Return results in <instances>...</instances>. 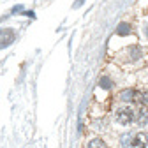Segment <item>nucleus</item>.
Here are the masks:
<instances>
[{
    "instance_id": "f257e3e1",
    "label": "nucleus",
    "mask_w": 148,
    "mask_h": 148,
    "mask_svg": "<svg viewBox=\"0 0 148 148\" xmlns=\"http://www.w3.org/2000/svg\"><path fill=\"white\" fill-rule=\"evenodd\" d=\"M116 122L120 125H131L134 122V109L132 108H120V109H116Z\"/></svg>"
},
{
    "instance_id": "423d86ee",
    "label": "nucleus",
    "mask_w": 148,
    "mask_h": 148,
    "mask_svg": "<svg viewBox=\"0 0 148 148\" xmlns=\"http://www.w3.org/2000/svg\"><path fill=\"white\" fill-rule=\"evenodd\" d=\"M116 34L118 35H129V34H131V27H129L127 23H120L118 28H116Z\"/></svg>"
},
{
    "instance_id": "9d476101",
    "label": "nucleus",
    "mask_w": 148,
    "mask_h": 148,
    "mask_svg": "<svg viewBox=\"0 0 148 148\" xmlns=\"http://www.w3.org/2000/svg\"><path fill=\"white\" fill-rule=\"evenodd\" d=\"M122 146H125V148H131L132 146V139H131V136H122Z\"/></svg>"
},
{
    "instance_id": "7ed1b4c3",
    "label": "nucleus",
    "mask_w": 148,
    "mask_h": 148,
    "mask_svg": "<svg viewBox=\"0 0 148 148\" xmlns=\"http://www.w3.org/2000/svg\"><path fill=\"white\" fill-rule=\"evenodd\" d=\"M12 32L11 30H0V48H4L12 42Z\"/></svg>"
},
{
    "instance_id": "f8f14e48",
    "label": "nucleus",
    "mask_w": 148,
    "mask_h": 148,
    "mask_svg": "<svg viewBox=\"0 0 148 148\" xmlns=\"http://www.w3.org/2000/svg\"><path fill=\"white\" fill-rule=\"evenodd\" d=\"M146 34H148V27H146Z\"/></svg>"
},
{
    "instance_id": "9b49d317",
    "label": "nucleus",
    "mask_w": 148,
    "mask_h": 148,
    "mask_svg": "<svg viewBox=\"0 0 148 148\" xmlns=\"http://www.w3.org/2000/svg\"><path fill=\"white\" fill-rule=\"evenodd\" d=\"M131 55H132V60H138V58L141 57V49H139L138 46H132V48H131Z\"/></svg>"
},
{
    "instance_id": "39448f33",
    "label": "nucleus",
    "mask_w": 148,
    "mask_h": 148,
    "mask_svg": "<svg viewBox=\"0 0 148 148\" xmlns=\"http://www.w3.org/2000/svg\"><path fill=\"white\" fill-rule=\"evenodd\" d=\"M136 120H138V125H146L148 123V111L146 109H139Z\"/></svg>"
},
{
    "instance_id": "6e6552de",
    "label": "nucleus",
    "mask_w": 148,
    "mask_h": 148,
    "mask_svg": "<svg viewBox=\"0 0 148 148\" xmlns=\"http://www.w3.org/2000/svg\"><path fill=\"white\" fill-rule=\"evenodd\" d=\"M88 148H106V145H104V141L102 139H92L90 143H88Z\"/></svg>"
},
{
    "instance_id": "1a4fd4ad",
    "label": "nucleus",
    "mask_w": 148,
    "mask_h": 148,
    "mask_svg": "<svg viewBox=\"0 0 148 148\" xmlns=\"http://www.w3.org/2000/svg\"><path fill=\"white\" fill-rule=\"evenodd\" d=\"M99 86H101V88H104V90H109L111 86H113V81H111L109 78H101Z\"/></svg>"
},
{
    "instance_id": "20e7f679",
    "label": "nucleus",
    "mask_w": 148,
    "mask_h": 148,
    "mask_svg": "<svg viewBox=\"0 0 148 148\" xmlns=\"http://www.w3.org/2000/svg\"><path fill=\"white\" fill-rule=\"evenodd\" d=\"M136 95H138L136 90L127 88V90H122V92H120V101H123V102H131V101H134Z\"/></svg>"
},
{
    "instance_id": "f03ea898",
    "label": "nucleus",
    "mask_w": 148,
    "mask_h": 148,
    "mask_svg": "<svg viewBox=\"0 0 148 148\" xmlns=\"http://www.w3.org/2000/svg\"><path fill=\"white\" fill-rule=\"evenodd\" d=\"M146 145H148L146 136H145V134H136V136L132 138V146H131V148H146Z\"/></svg>"
},
{
    "instance_id": "0eeeda50",
    "label": "nucleus",
    "mask_w": 148,
    "mask_h": 148,
    "mask_svg": "<svg viewBox=\"0 0 148 148\" xmlns=\"http://www.w3.org/2000/svg\"><path fill=\"white\" fill-rule=\"evenodd\" d=\"M136 97H138V101L141 104H148V90H139Z\"/></svg>"
}]
</instances>
